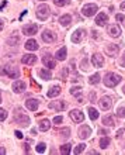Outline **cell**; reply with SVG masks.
<instances>
[{
  "label": "cell",
  "instance_id": "cell-23",
  "mask_svg": "<svg viewBox=\"0 0 125 155\" xmlns=\"http://www.w3.org/2000/svg\"><path fill=\"white\" fill-rule=\"evenodd\" d=\"M70 21H72V17H70L69 14H65V16H62V17L59 18V23L63 26V27H68L70 24Z\"/></svg>",
  "mask_w": 125,
  "mask_h": 155
},
{
  "label": "cell",
  "instance_id": "cell-9",
  "mask_svg": "<svg viewBox=\"0 0 125 155\" xmlns=\"http://www.w3.org/2000/svg\"><path fill=\"white\" fill-rule=\"evenodd\" d=\"M42 62L46 65V68H49V69H52V68H55V66H56V61L49 54H46L45 56L42 58Z\"/></svg>",
  "mask_w": 125,
  "mask_h": 155
},
{
  "label": "cell",
  "instance_id": "cell-49",
  "mask_svg": "<svg viewBox=\"0 0 125 155\" xmlns=\"http://www.w3.org/2000/svg\"><path fill=\"white\" fill-rule=\"evenodd\" d=\"M121 9L125 10V2H124V3H121Z\"/></svg>",
  "mask_w": 125,
  "mask_h": 155
},
{
  "label": "cell",
  "instance_id": "cell-51",
  "mask_svg": "<svg viewBox=\"0 0 125 155\" xmlns=\"http://www.w3.org/2000/svg\"><path fill=\"white\" fill-rule=\"evenodd\" d=\"M0 103H1V95H0Z\"/></svg>",
  "mask_w": 125,
  "mask_h": 155
},
{
  "label": "cell",
  "instance_id": "cell-45",
  "mask_svg": "<svg viewBox=\"0 0 125 155\" xmlns=\"http://www.w3.org/2000/svg\"><path fill=\"white\" fill-rule=\"evenodd\" d=\"M0 154L3 155V154H6V150L3 148V147H0Z\"/></svg>",
  "mask_w": 125,
  "mask_h": 155
},
{
  "label": "cell",
  "instance_id": "cell-14",
  "mask_svg": "<svg viewBox=\"0 0 125 155\" xmlns=\"http://www.w3.org/2000/svg\"><path fill=\"white\" fill-rule=\"evenodd\" d=\"M14 121L17 124H20V126H23V127H25V126L30 124V119H28L27 116H20V114H17V116L14 117Z\"/></svg>",
  "mask_w": 125,
  "mask_h": 155
},
{
  "label": "cell",
  "instance_id": "cell-21",
  "mask_svg": "<svg viewBox=\"0 0 125 155\" xmlns=\"http://www.w3.org/2000/svg\"><path fill=\"white\" fill-rule=\"evenodd\" d=\"M24 47H25V50H28V51H37L38 50V44L35 40H28Z\"/></svg>",
  "mask_w": 125,
  "mask_h": 155
},
{
  "label": "cell",
  "instance_id": "cell-46",
  "mask_svg": "<svg viewBox=\"0 0 125 155\" xmlns=\"http://www.w3.org/2000/svg\"><path fill=\"white\" fill-rule=\"evenodd\" d=\"M3 26H4V24H3V20H1V18H0V31H1V30H3Z\"/></svg>",
  "mask_w": 125,
  "mask_h": 155
},
{
  "label": "cell",
  "instance_id": "cell-8",
  "mask_svg": "<svg viewBox=\"0 0 125 155\" xmlns=\"http://www.w3.org/2000/svg\"><path fill=\"white\" fill-rule=\"evenodd\" d=\"M103 64H104V58H103V55L94 54L92 56V65L94 66V68H101Z\"/></svg>",
  "mask_w": 125,
  "mask_h": 155
},
{
  "label": "cell",
  "instance_id": "cell-22",
  "mask_svg": "<svg viewBox=\"0 0 125 155\" xmlns=\"http://www.w3.org/2000/svg\"><path fill=\"white\" fill-rule=\"evenodd\" d=\"M38 100H35V99H30V100L25 102V106H27L28 109L31 110V111H35V110L38 109Z\"/></svg>",
  "mask_w": 125,
  "mask_h": 155
},
{
  "label": "cell",
  "instance_id": "cell-2",
  "mask_svg": "<svg viewBox=\"0 0 125 155\" xmlns=\"http://www.w3.org/2000/svg\"><path fill=\"white\" fill-rule=\"evenodd\" d=\"M49 11H51V10H49V7H48L46 5H39L37 7L35 14H37V17L39 18V20L44 21V20H46V18L49 17Z\"/></svg>",
  "mask_w": 125,
  "mask_h": 155
},
{
  "label": "cell",
  "instance_id": "cell-18",
  "mask_svg": "<svg viewBox=\"0 0 125 155\" xmlns=\"http://www.w3.org/2000/svg\"><path fill=\"white\" fill-rule=\"evenodd\" d=\"M107 23H108V16L106 13H100L96 17V24L97 26H106Z\"/></svg>",
  "mask_w": 125,
  "mask_h": 155
},
{
  "label": "cell",
  "instance_id": "cell-26",
  "mask_svg": "<svg viewBox=\"0 0 125 155\" xmlns=\"http://www.w3.org/2000/svg\"><path fill=\"white\" fill-rule=\"evenodd\" d=\"M89 117H90V120H97L98 111L94 109V107H89Z\"/></svg>",
  "mask_w": 125,
  "mask_h": 155
},
{
  "label": "cell",
  "instance_id": "cell-7",
  "mask_svg": "<svg viewBox=\"0 0 125 155\" xmlns=\"http://www.w3.org/2000/svg\"><path fill=\"white\" fill-rule=\"evenodd\" d=\"M38 31V26L37 24H27L23 27V32L24 35H34Z\"/></svg>",
  "mask_w": 125,
  "mask_h": 155
},
{
  "label": "cell",
  "instance_id": "cell-47",
  "mask_svg": "<svg viewBox=\"0 0 125 155\" xmlns=\"http://www.w3.org/2000/svg\"><path fill=\"white\" fill-rule=\"evenodd\" d=\"M6 5H7V2H3V3H1V6H0V11H1V9H3Z\"/></svg>",
  "mask_w": 125,
  "mask_h": 155
},
{
  "label": "cell",
  "instance_id": "cell-41",
  "mask_svg": "<svg viewBox=\"0 0 125 155\" xmlns=\"http://www.w3.org/2000/svg\"><path fill=\"white\" fill-rule=\"evenodd\" d=\"M14 134H16V137H17V138H23V137H24L23 132H21V131H16Z\"/></svg>",
  "mask_w": 125,
  "mask_h": 155
},
{
  "label": "cell",
  "instance_id": "cell-30",
  "mask_svg": "<svg viewBox=\"0 0 125 155\" xmlns=\"http://www.w3.org/2000/svg\"><path fill=\"white\" fill-rule=\"evenodd\" d=\"M70 150H72V145H70V144H65V145L60 147V154H63V155L69 154Z\"/></svg>",
  "mask_w": 125,
  "mask_h": 155
},
{
  "label": "cell",
  "instance_id": "cell-50",
  "mask_svg": "<svg viewBox=\"0 0 125 155\" xmlns=\"http://www.w3.org/2000/svg\"><path fill=\"white\" fill-rule=\"evenodd\" d=\"M122 92H124V93H125V86H124V87H122Z\"/></svg>",
  "mask_w": 125,
  "mask_h": 155
},
{
  "label": "cell",
  "instance_id": "cell-24",
  "mask_svg": "<svg viewBox=\"0 0 125 155\" xmlns=\"http://www.w3.org/2000/svg\"><path fill=\"white\" fill-rule=\"evenodd\" d=\"M60 93V87L59 86H52L49 90H48V97H55V96H58Z\"/></svg>",
  "mask_w": 125,
  "mask_h": 155
},
{
  "label": "cell",
  "instance_id": "cell-38",
  "mask_svg": "<svg viewBox=\"0 0 125 155\" xmlns=\"http://www.w3.org/2000/svg\"><path fill=\"white\" fill-rule=\"evenodd\" d=\"M62 121H63V119H62V116H56L55 119H54V123H55V124H60Z\"/></svg>",
  "mask_w": 125,
  "mask_h": 155
},
{
  "label": "cell",
  "instance_id": "cell-36",
  "mask_svg": "<svg viewBox=\"0 0 125 155\" xmlns=\"http://www.w3.org/2000/svg\"><path fill=\"white\" fill-rule=\"evenodd\" d=\"M117 116L121 117V119H124L125 117V107H120V109L117 110Z\"/></svg>",
  "mask_w": 125,
  "mask_h": 155
},
{
  "label": "cell",
  "instance_id": "cell-1",
  "mask_svg": "<svg viewBox=\"0 0 125 155\" xmlns=\"http://www.w3.org/2000/svg\"><path fill=\"white\" fill-rule=\"evenodd\" d=\"M120 82H121V76L120 75H117V73L110 72L104 76V85H106L107 87H114V86H117Z\"/></svg>",
  "mask_w": 125,
  "mask_h": 155
},
{
  "label": "cell",
  "instance_id": "cell-25",
  "mask_svg": "<svg viewBox=\"0 0 125 155\" xmlns=\"http://www.w3.org/2000/svg\"><path fill=\"white\" fill-rule=\"evenodd\" d=\"M39 76H41L44 81H49L52 78V73L49 72V71H46V69H41V71H39Z\"/></svg>",
  "mask_w": 125,
  "mask_h": 155
},
{
  "label": "cell",
  "instance_id": "cell-11",
  "mask_svg": "<svg viewBox=\"0 0 125 155\" xmlns=\"http://www.w3.org/2000/svg\"><path fill=\"white\" fill-rule=\"evenodd\" d=\"M118 51H120V47L115 45V44H110V45H107L106 48V54L108 56H115L118 54Z\"/></svg>",
  "mask_w": 125,
  "mask_h": 155
},
{
  "label": "cell",
  "instance_id": "cell-33",
  "mask_svg": "<svg viewBox=\"0 0 125 155\" xmlns=\"http://www.w3.org/2000/svg\"><path fill=\"white\" fill-rule=\"evenodd\" d=\"M45 150H46V145L44 144V142H39V144L37 145V152H39V154H44Z\"/></svg>",
  "mask_w": 125,
  "mask_h": 155
},
{
  "label": "cell",
  "instance_id": "cell-3",
  "mask_svg": "<svg viewBox=\"0 0 125 155\" xmlns=\"http://www.w3.org/2000/svg\"><path fill=\"white\" fill-rule=\"evenodd\" d=\"M82 13H83L84 17H93L94 14L97 13V6L96 5H86L82 7Z\"/></svg>",
  "mask_w": 125,
  "mask_h": 155
},
{
  "label": "cell",
  "instance_id": "cell-44",
  "mask_svg": "<svg viewBox=\"0 0 125 155\" xmlns=\"http://www.w3.org/2000/svg\"><path fill=\"white\" fill-rule=\"evenodd\" d=\"M24 147H25V152H30V147H28V144H24Z\"/></svg>",
  "mask_w": 125,
  "mask_h": 155
},
{
  "label": "cell",
  "instance_id": "cell-15",
  "mask_svg": "<svg viewBox=\"0 0 125 155\" xmlns=\"http://www.w3.org/2000/svg\"><path fill=\"white\" fill-rule=\"evenodd\" d=\"M49 107H51V109L58 110V111H63V110L68 107V105H66L65 100H60V102H58V103H55V102H54V103H51V105H49Z\"/></svg>",
  "mask_w": 125,
  "mask_h": 155
},
{
  "label": "cell",
  "instance_id": "cell-20",
  "mask_svg": "<svg viewBox=\"0 0 125 155\" xmlns=\"http://www.w3.org/2000/svg\"><path fill=\"white\" fill-rule=\"evenodd\" d=\"M66 54H68V48L66 47H62L58 52H56V59L58 61H65L66 59Z\"/></svg>",
  "mask_w": 125,
  "mask_h": 155
},
{
  "label": "cell",
  "instance_id": "cell-6",
  "mask_svg": "<svg viewBox=\"0 0 125 155\" xmlns=\"http://www.w3.org/2000/svg\"><path fill=\"white\" fill-rule=\"evenodd\" d=\"M70 117H72V120H73L74 123H82L84 120V114L80 111V110L77 109H74L70 111Z\"/></svg>",
  "mask_w": 125,
  "mask_h": 155
},
{
  "label": "cell",
  "instance_id": "cell-13",
  "mask_svg": "<svg viewBox=\"0 0 125 155\" xmlns=\"http://www.w3.org/2000/svg\"><path fill=\"white\" fill-rule=\"evenodd\" d=\"M21 62L24 65H33L37 62V56L33 54H28V55H24L23 58H21Z\"/></svg>",
  "mask_w": 125,
  "mask_h": 155
},
{
  "label": "cell",
  "instance_id": "cell-42",
  "mask_svg": "<svg viewBox=\"0 0 125 155\" xmlns=\"http://www.w3.org/2000/svg\"><path fill=\"white\" fill-rule=\"evenodd\" d=\"M124 132H125V130H124V128H122V130H120V131L117 132V137H121V135H122Z\"/></svg>",
  "mask_w": 125,
  "mask_h": 155
},
{
  "label": "cell",
  "instance_id": "cell-19",
  "mask_svg": "<svg viewBox=\"0 0 125 155\" xmlns=\"http://www.w3.org/2000/svg\"><path fill=\"white\" fill-rule=\"evenodd\" d=\"M13 90L16 92V93H21V92L25 90V83L23 82V81H16V82L13 83Z\"/></svg>",
  "mask_w": 125,
  "mask_h": 155
},
{
  "label": "cell",
  "instance_id": "cell-16",
  "mask_svg": "<svg viewBox=\"0 0 125 155\" xmlns=\"http://www.w3.org/2000/svg\"><path fill=\"white\" fill-rule=\"evenodd\" d=\"M108 34H110L111 37H120V35H121V28H120V26H117V24L108 26Z\"/></svg>",
  "mask_w": 125,
  "mask_h": 155
},
{
  "label": "cell",
  "instance_id": "cell-32",
  "mask_svg": "<svg viewBox=\"0 0 125 155\" xmlns=\"http://www.w3.org/2000/svg\"><path fill=\"white\" fill-rule=\"evenodd\" d=\"M80 93H82V87L80 86H74L70 89V95H73V96H79Z\"/></svg>",
  "mask_w": 125,
  "mask_h": 155
},
{
  "label": "cell",
  "instance_id": "cell-17",
  "mask_svg": "<svg viewBox=\"0 0 125 155\" xmlns=\"http://www.w3.org/2000/svg\"><path fill=\"white\" fill-rule=\"evenodd\" d=\"M55 34L52 31H49V30H45V31L42 32V40L45 42H52V41H55Z\"/></svg>",
  "mask_w": 125,
  "mask_h": 155
},
{
  "label": "cell",
  "instance_id": "cell-48",
  "mask_svg": "<svg viewBox=\"0 0 125 155\" xmlns=\"http://www.w3.org/2000/svg\"><path fill=\"white\" fill-rule=\"evenodd\" d=\"M25 14H27V10H24L23 13H21V16H20V18H23V17H24V16H25Z\"/></svg>",
  "mask_w": 125,
  "mask_h": 155
},
{
  "label": "cell",
  "instance_id": "cell-5",
  "mask_svg": "<svg viewBox=\"0 0 125 155\" xmlns=\"http://www.w3.org/2000/svg\"><path fill=\"white\" fill-rule=\"evenodd\" d=\"M98 105L103 110H110V107L112 106V99L110 96H103L101 99L98 100Z\"/></svg>",
  "mask_w": 125,
  "mask_h": 155
},
{
  "label": "cell",
  "instance_id": "cell-4",
  "mask_svg": "<svg viewBox=\"0 0 125 155\" xmlns=\"http://www.w3.org/2000/svg\"><path fill=\"white\" fill-rule=\"evenodd\" d=\"M77 134H79V138H82V140H86V138H89L90 135H92V128H90V126L84 124V126H82V127L79 128Z\"/></svg>",
  "mask_w": 125,
  "mask_h": 155
},
{
  "label": "cell",
  "instance_id": "cell-35",
  "mask_svg": "<svg viewBox=\"0 0 125 155\" xmlns=\"http://www.w3.org/2000/svg\"><path fill=\"white\" fill-rule=\"evenodd\" d=\"M68 2L69 0H54V3H55L58 7H62V6H66L68 5Z\"/></svg>",
  "mask_w": 125,
  "mask_h": 155
},
{
  "label": "cell",
  "instance_id": "cell-40",
  "mask_svg": "<svg viewBox=\"0 0 125 155\" xmlns=\"http://www.w3.org/2000/svg\"><path fill=\"white\" fill-rule=\"evenodd\" d=\"M82 68L84 69V71H87V59H83V62H82Z\"/></svg>",
  "mask_w": 125,
  "mask_h": 155
},
{
  "label": "cell",
  "instance_id": "cell-37",
  "mask_svg": "<svg viewBox=\"0 0 125 155\" xmlns=\"http://www.w3.org/2000/svg\"><path fill=\"white\" fill-rule=\"evenodd\" d=\"M6 119H7V111L4 109H0V121H3Z\"/></svg>",
  "mask_w": 125,
  "mask_h": 155
},
{
  "label": "cell",
  "instance_id": "cell-31",
  "mask_svg": "<svg viewBox=\"0 0 125 155\" xmlns=\"http://www.w3.org/2000/svg\"><path fill=\"white\" fill-rule=\"evenodd\" d=\"M110 142H111V140L108 137H103L100 140V145H101V148H107V147L110 145Z\"/></svg>",
  "mask_w": 125,
  "mask_h": 155
},
{
  "label": "cell",
  "instance_id": "cell-43",
  "mask_svg": "<svg viewBox=\"0 0 125 155\" xmlns=\"http://www.w3.org/2000/svg\"><path fill=\"white\" fill-rule=\"evenodd\" d=\"M94 99H96V93L92 92V93H90V100H94Z\"/></svg>",
  "mask_w": 125,
  "mask_h": 155
},
{
  "label": "cell",
  "instance_id": "cell-10",
  "mask_svg": "<svg viewBox=\"0 0 125 155\" xmlns=\"http://www.w3.org/2000/svg\"><path fill=\"white\" fill-rule=\"evenodd\" d=\"M84 37V30H76V31L72 34V42L74 44H79Z\"/></svg>",
  "mask_w": 125,
  "mask_h": 155
},
{
  "label": "cell",
  "instance_id": "cell-28",
  "mask_svg": "<svg viewBox=\"0 0 125 155\" xmlns=\"http://www.w3.org/2000/svg\"><path fill=\"white\" fill-rule=\"evenodd\" d=\"M103 124H106V126H114L115 124V120L112 116H106L104 119H103Z\"/></svg>",
  "mask_w": 125,
  "mask_h": 155
},
{
  "label": "cell",
  "instance_id": "cell-27",
  "mask_svg": "<svg viewBox=\"0 0 125 155\" xmlns=\"http://www.w3.org/2000/svg\"><path fill=\"white\" fill-rule=\"evenodd\" d=\"M49 128H51V123H49L48 120H41L39 130H41V131H46V130H49Z\"/></svg>",
  "mask_w": 125,
  "mask_h": 155
},
{
  "label": "cell",
  "instance_id": "cell-52",
  "mask_svg": "<svg viewBox=\"0 0 125 155\" xmlns=\"http://www.w3.org/2000/svg\"><path fill=\"white\" fill-rule=\"evenodd\" d=\"M41 2H44V0H41Z\"/></svg>",
  "mask_w": 125,
  "mask_h": 155
},
{
  "label": "cell",
  "instance_id": "cell-12",
  "mask_svg": "<svg viewBox=\"0 0 125 155\" xmlns=\"http://www.w3.org/2000/svg\"><path fill=\"white\" fill-rule=\"evenodd\" d=\"M3 73H6V75H9L11 79H17L20 75V72L17 71V69H14L11 68V66H6L4 69H3Z\"/></svg>",
  "mask_w": 125,
  "mask_h": 155
},
{
  "label": "cell",
  "instance_id": "cell-39",
  "mask_svg": "<svg viewBox=\"0 0 125 155\" xmlns=\"http://www.w3.org/2000/svg\"><path fill=\"white\" fill-rule=\"evenodd\" d=\"M115 18L118 20V21H125V16H122V14H117Z\"/></svg>",
  "mask_w": 125,
  "mask_h": 155
},
{
  "label": "cell",
  "instance_id": "cell-29",
  "mask_svg": "<svg viewBox=\"0 0 125 155\" xmlns=\"http://www.w3.org/2000/svg\"><path fill=\"white\" fill-rule=\"evenodd\" d=\"M89 82L92 83V85H97V83L100 82V75H98V73L92 75V76H90V79H89Z\"/></svg>",
  "mask_w": 125,
  "mask_h": 155
},
{
  "label": "cell",
  "instance_id": "cell-34",
  "mask_svg": "<svg viewBox=\"0 0 125 155\" xmlns=\"http://www.w3.org/2000/svg\"><path fill=\"white\" fill-rule=\"evenodd\" d=\"M84 147H86V145H84V144H79V145H77V147H76V148H74V154H76V155L82 154V152H83V151H84Z\"/></svg>",
  "mask_w": 125,
  "mask_h": 155
}]
</instances>
